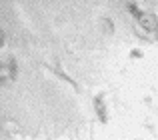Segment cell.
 Returning a JSON list of instances; mask_svg holds the SVG:
<instances>
[{
    "mask_svg": "<svg viewBox=\"0 0 158 140\" xmlns=\"http://www.w3.org/2000/svg\"><path fill=\"white\" fill-rule=\"evenodd\" d=\"M138 22L144 30H156V16L154 14H148V12H142L138 16Z\"/></svg>",
    "mask_w": 158,
    "mask_h": 140,
    "instance_id": "1",
    "label": "cell"
},
{
    "mask_svg": "<svg viewBox=\"0 0 158 140\" xmlns=\"http://www.w3.org/2000/svg\"><path fill=\"white\" fill-rule=\"evenodd\" d=\"M94 108H96L98 116H100L102 122H106V106H104V100H102V96H96L94 98Z\"/></svg>",
    "mask_w": 158,
    "mask_h": 140,
    "instance_id": "2",
    "label": "cell"
},
{
    "mask_svg": "<svg viewBox=\"0 0 158 140\" xmlns=\"http://www.w3.org/2000/svg\"><path fill=\"white\" fill-rule=\"evenodd\" d=\"M8 70H10V78H16L18 70H16V62H14V58H10V62H8Z\"/></svg>",
    "mask_w": 158,
    "mask_h": 140,
    "instance_id": "3",
    "label": "cell"
},
{
    "mask_svg": "<svg viewBox=\"0 0 158 140\" xmlns=\"http://www.w3.org/2000/svg\"><path fill=\"white\" fill-rule=\"evenodd\" d=\"M128 10H130V12H132V14H134V16H136V18H138V16H140V14H142V10H138V6H136V4H134V2H128Z\"/></svg>",
    "mask_w": 158,
    "mask_h": 140,
    "instance_id": "4",
    "label": "cell"
},
{
    "mask_svg": "<svg viewBox=\"0 0 158 140\" xmlns=\"http://www.w3.org/2000/svg\"><path fill=\"white\" fill-rule=\"evenodd\" d=\"M4 40H6V36H4V32H2V28H0V46L4 44Z\"/></svg>",
    "mask_w": 158,
    "mask_h": 140,
    "instance_id": "5",
    "label": "cell"
},
{
    "mask_svg": "<svg viewBox=\"0 0 158 140\" xmlns=\"http://www.w3.org/2000/svg\"><path fill=\"white\" fill-rule=\"evenodd\" d=\"M132 56H136V58H140V56H142V52H140V50H132Z\"/></svg>",
    "mask_w": 158,
    "mask_h": 140,
    "instance_id": "6",
    "label": "cell"
},
{
    "mask_svg": "<svg viewBox=\"0 0 158 140\" xmlns=\"http://www.w3.org/2000/svg\"><path fill=\"white\" fill-rule=\"evenodd\" d=\"M6 82H8V80H6V76H0V84L4 86V84H6Z\"/></svg>",
    "mask_w": 158,
    "mask_h": 140,
    "instance_id": "7",
    "label": "cell"
},
{
    "mask_svg": "<svg viewBox=\"0 0 158 140\" xmlns=\"http://www.w3.org/2000/svg\"><path fill=\"white\" fill-rule=\"evenodd\" d=\"M0 70H2V64H0Z\"/></svg>",
    "mask_w": 158,
    "mask_h": 140,
    "instance_id": "8",
    "label": "cell"
}]
</instances>
